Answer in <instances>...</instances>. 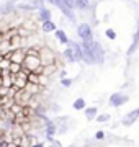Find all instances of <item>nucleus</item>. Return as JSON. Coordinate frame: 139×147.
<instances>
[{"instance_id": "obj_1", "label": "nucleus", "mask_w": 139, "mask_h": 147, "mask_svg": "<svg viewBox=\"0 0 139 147\" xmlns=\"http://www.w3.org/2000/svg\"><path fill=\"white\" fill-rule=\"evenodd\" d=\"M41 61L38 56V47L36 49H26L25 47V57L22 62V69H25L26 72H36L41 74Z\"/></svg>"}, {"instance_id": "obj_19", "label": "nucleus", "mask_w": 139, "mask_h": 147, "mask_svg": "<svg viewBox=\"0 0 139 147\" xmlns=\"http://www.w3.org/2000/svg\"><path fill=\"white\" fill-rule=\"evenodd\" d=\"M85 106H87V103H85V100H84V98H77V100L72 103V108H74L75 111H82Z\"/></svg>"}, {"instance_id": "obj_29", "label": "nucleus", "mask_w": 139, "mask_h": 147, "mask_svg": "<svg viewBox=\"0 0 139 147\" xmlns=\"http://www.w3.org/2000/svg\"><path fill=\"white\" fill-rule=\"evenodd\" d=\"M0 77H2V67H0Z\"/></svg>"}, {"instance_id": "obj_27", "label": "nucleus", "mask_w": 139, "mask_h": 147, "mask_svg": "<svg viewBox=\"0 0 139 147\" xmlns=\"http://www.w3.org/2000/svg\"><path fill=\"white\" fill-rule=\"evenodd\" d=\"M49 144H51V146H56V147H61V146H62V144H61L59 141H54V137L51 139V141H49Z\"/></svg>"}, {"instance_id": "obj_12", "label": "nucleus", "mask_w": 139, "mask_h": 147, "mask_svg": "<svg viewBox=\"0 0 139 147\" xmlns=\"http://www.w3.org/2000/svg\"><path fill=\"white\" fill-rule=\"evenodd\" d=\"M54 36H56V39H57L61 44H64V46H67V42H69V38H67V34H65L64 30H59V28H56L54 30Z\"/></svg>"}, {"instance_id": "obj_7", "label": "nucleus", "mask_w": 139, "mask_h": 147, "mask_svg": "<svg viewBox=\"0 0 139 147\" xmlns=\"http://www.w3.org/2000/svg\"><path fill=\"white\" fill-rule=\"evenodd\" d=\"M13 13H16L15 3H13V2L5 0V2H2V3H0V15H2V16H10V15H13Z\"/></svg>"}, {"instance_id": "obj_23", "label": "nucleus", "mask_w": 139, "mask_h": 147, "mask_svg": "<svg viewBox=\"0 0 139 147\" xmlns=\"http://www.w3.org/2000/svg\"><path fill=\"white\" fill-rule=\"evenodd\" d=\"M61 85L67 88V87H70V85H72V80H70V79H65V77H62V79H61Z\"/></svg>"}, {"instance_id": "obj_21", "label": "nucleus", "mask_w": 139, "mask_h": 147, "mask_svg": "<svg viewBox=\"0 0 139 147\" xmlns=\"http://www.w3.org/2000/svg\"><path fill=\"white\" fill-rule=\"evenodd\" d=\"M105 36L108 38V39H111V41H115V39H116V31H115V30H113V28H108L107 31H105Z\"/></svg>"}, {"instance_id": "obj_17", "label": "nucleus", "mask_w": 139, "mask_h": 147, "mask_svg": "<svg viewBox=\"0 0 139 147\" xmlns=\"http://www.w3.org/2000/svg\"><path fill=\"white\" fill-rule=\"evenodd\" d=\"M74 2H75V10L85 11L90 8V0H74Z\"/></svg>"}, {"instance_id": "obj_11", "label": "nucleus", "mask_w": 139, "mask_h": 147, "mask_svg": "<svg viewBox=\"0 0 139 147\" xmlns=\"http://www.w3.org/2000/svg\"><path fill=\"white\" fill-rule=\"evenodd\" d=\"M38 20L39 21H48V20H53V13H51V10L49 8H46V7H39L38 8Z\"/></svg>"}, {"instance_id": "obj_6", "label": "nucleus", "mask_w": 139, "mask_h": 147, "mask_svg": "<svg viewBox=\"0 0 139 147\" xmlns=\"http://www.w3.org/2000/svg\"><path fill=\"white\" fill-rule=\"evenodd\" d=\"M44 134H46V141L48 142L57 134V126H56V123L51 121L49 118L46 119V123H44Z\"/></svg>"}, {"instance_id": "obj_25", "label": "nucleus", "mask_w": 139, "mask_h": 147, "mask_svg": "<svg viewBox=\"0 0 139 147\" xmlns=\"http://www.w3.org/2000/svg\"><path fill=\"white\" fill-rule=\"evenodd\" d=\"M95 139L96 141H103V139H105V131H96L95 132Z\"/></svg>"}, {"instance_id": "obj_2", "label": "nucleus", "mask_w": 139, "mask_h": 147, "mask_svg": "<svg viewBox=\"0 0 139 147\" xmlns=\"http://www.w3.org/2000/svg\"><path fill=\"white\" fill-rule=\"evenodd\" d=\"M82 61L88 65H96L95 57V47H93V39L92 41H82Z\"/></svg>"}, {"instance_id": "obj_22", "label": "nucleus", "mask_w": 139, "mask_h": 147, "mask_svg": "<svg viewBox=\"0 0 139 147\" xmlns=\"http://www.w3.org/2000/svg\"><path fill=\"white\" fill-rule=\"evenodd\" d=\"M95 119L98 123H107V121H110V115H96Z\"/></svg>"}, {"instance_id": "obj_28", "label": "nucleus", "mask_w": 139, "mask_h": 147, "mask_svg": "<svg viewBox=\"0 0 139 147\" xmlns=\"http://www.w3.org/2000/svg\"><path fill=\"white\" fill-rule=\"evenodd\" d=\"M10 2H13V3H16V2H20V0H10Z\"/></svg>"}, {"instance_id": "obj_3", "label": "nucleus", "mask_w": 139, "mask_h": 147, "mask_svg": "<svg viewBox=\"0 0 139 147\" xmlns=\"http://www.w3.org/2000/svg\"><path fill=\"white\" fill-rule=\"evenodd\" d=\"M38 56H39L41 65H46V64H54V62H56V53H54L51 47H48V46L38 47Z\"/></svg>"}, {"instance_id": "obj_20", "label": "nucleus", "mask_w": 139, "mask_h": 147, "mask_svg": "<svg viewBox=\"0 0 139 147\" xmlns=\"http://www.w3.org/2000/svg\"><path fill=\"white\" fill-rule=\"evenodd\" d=\"M8 70H10V74H16L18 70H22V64H16V62H10L8 64Z\"/></svg>"}, {"instance_id": "obj_26", "label": "nucleus", "mask_w": 139, "mask_h": 147, "mask_svg": "<svg viewBox=\"0 0 139 147\" xmlns=\"http://www.w3.org/2000/svg\"><path fill=\"white\" fill-rule=\"evenodd\" d=\"M44 2H48V3H51V5H54V7H57L59 3H61V0H44Z\"/></svg>"}, {"instance_id": "obj_24", "label": "nucleus", "mask_w": 139, "mask_h": 147, "mask_svg": "<svg viewBox=\"0 0 139 147\" xmlns=\"http://www.w3.org/2000/svg\"><path fill=\"white\" fill-rule=\"evenodd\" d=\"M62 3L67 5L69 8H72V10H75V2H74V0H62Z\"/></svg>"}, {"instance_id": "obj_10", "label": "nucleus", "mask_w": 139, "mask_h": 147, "mask_svg": "<svg viewBox=\"0 0 139 147\" xmlns=\"http://www.w3.org/2000/svg\"><path fill=\"white\" fill-rule=\"evenodd\" d=\"M67 46H70V49L74 51V56H75V62H79V61H82V44L77 41H70L67 42Z\"/></svg>"}, {"instance_id": "obj_16", "label": "nucleus", "mask_w": 139, "mask_h": 147, "mask_svg": "<svg viewBox=\"0 0 139 147\" xmlns=\"http://www.w3.org/2000/svg\"><path fill=\"white\" fill-rule=\"evenodd\" d=\"M15 10L16 11H33L34 7L31 3H23V2H16L15 3Z\"/></svg>"}, {"instance_id": "obj_18", "label": "nucleus", "mask_w": 139, "mask_h": 147, "mask_svg": "<svg viewBox=\"0 0 139 147\" xmlns=\"http://www.w3.org/2000/svg\"><path fill=\"white\" fill-rule=\"evenodd\" d=\"M62 56H64V59L67 61V62H75V56H74V51L70 49V46H67L64 49V53H62Z\"/></svg>"}, {"instance_id": "obj_8", "label": "nucleus", "mask_w": 139, "mask_h": 147, "mask_svg": "<svg viewBox=\"0 0 139 147\" xmlns=\"http://www.w3.org/2000/svg\"><path fill=\"white\" fill-rule=\"evenodd\" d=\"M138 118H139V108H136V110L128 111V113H126V116L121 119V124H123V126H131Z\"/></svg>"}, {"instance_id": "obj_5", "label": "nucleus", "mask_w": 139, "mask_h": 147, "mask_svg": "<svg viewBox=\"0 0 139 147\" xmlns=\"http://www.w3.org/2000/svg\"><path fill=\"white\" fill-rule=\"evenodd\" d=\"M128 101H129V96H128V95L121 93V92H116V93H113L111 96H110L108 103H110L113 108H119V106H123L124 103H128Z\"/></svg>"}, {"instance_id": "obj_13", "label": "nucleus", "mask_w": 139, "mask_h": 147, "mask_svg": "<svg viewBox=\"0 0 139 147\" xmlns=\"http://www.w3.org/2000/svg\"><path fill=\"white\" fill-rule=\"evenodd\" d=\"M138 46H139V18H138V28H136V33H134L133 44H131V46H129V49H128V56H131V54L138 49Z\"/></svg>"}, {"instance_id": "obj_9", "label": "nucleus", "mask_w": 139, "mask_h": 147, "mask_svg": "<svg viewBox=\"0 0 139 147\" xmlns=\"http://www.w3.org/2000/svg\"><path fill=\"white\" fill-rule=\"evenodd\" d=\"M93 47H95L96 65H100V64H103V61H105V49H103L102 44H100L98 41H95V39H93Z\"/></svg>"}, {"instance_id": "obj_4", "label": "nucleus", "mask_w": 139, "mask_h": 147, "mask_svg": "<svg viewBox=\"0 0 139 147\" xmlns=\"http://www.w3.org/2000/svg\"><path fill=\"white\" fill-rule=\"evenodd\" d=\"M77 34L80 38V41H92L93 39V31H92V26L88 23H80L77 26Z\"/></svg>"}, {"instance_id": "obj_15", "label": "nucleus", "mask_w": 139, "mask_h": 147, "mask_svg": "<svg viewBox=\"0 0 139 147\" xmlns=\"http://www.w3.org/2000/svg\"><path fill=\"white\" fill-rule=\"evenodd\" d=\"M82 111L85 113V118H87V119L92 121V119H95L96 113H98V108H96V106H85Z\"/></svg>"}, {"instance_id": "obj_14", "label": "nucleus", "mask_w": 139, "mask_h": 147, "mask_svg": "<svg viewBox=\"0 0 139 147\" xmlns=\"http://www.w3.org/2000/svg\"><path fill=\"white\" fill-rule=\"evenodd\" d=\"M56 23L53 20H48V21H41V31L43 33H53L56 30Z\"/></svg>"}]
</instances>
